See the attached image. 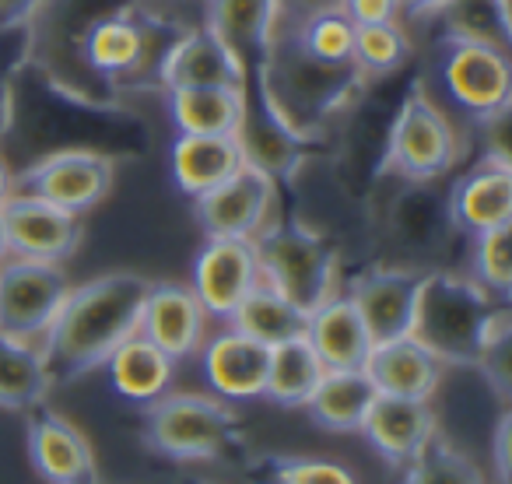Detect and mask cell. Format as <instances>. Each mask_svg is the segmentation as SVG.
Wrapping results in <instances>:
<instances>
[{
  "instance_id": "83f0119b",
  "label": "cell",
  "mask_w": 512,
  "mask_h": 484,
  "mask_svg": "<svg viewBox=\"0 0 512 484\" xmlns=\"http://www.w3.org/2000/svg\"><path fill=\"white\" fill-rule=\"evenodd\" d=\"M309 316L302 309H295L288 299H281L274 288H267L264 281L239 302L232 316H228V327L239 330V334L253 337L256 344L264 348H278L295 337H306Z\"/></svg>"
},
{
  "instance_id": "5b68a950",
  "label": "cell",
  "mask_w": 512,
  "mask_h": 484,
  "mask_svg": "<svg viewBox=\"0 0 512 484\" xmlns=\"http://www.w3.org/2000/svg\"><path fill=\"white\" fill-rule=\"evenodd\" d=\"M260 281L302 313L320 309L337 295V250L302 221H267L253 235Z\"/></svg>"
},
{
  "instance_id": "9c48e42d",
  "label": "cell",
  "mask_w": 512,
  "mask_h": 484,
  "mask_svg": "<svg viewBox=\"0 0 512 484\" xmlns=\"http://www.w3.org/2000/svg\"><path fill=\"white\" fill-rule=\"evenodd\" d=\"M71 281L60 264L8 257L0 264V337L36 344L64 306Z\"/></svg>"
},
{
  "instance_id": "277c9868",
  "label": "cell",
  "mask_w": 512,
  "mask_h": 484,
  "mask_svg": "<svg viewBox=\"0 0 512 484\" xmlns=\"http://www.w3.org/2000/svg\"><path fill=\"white\" fill-rule=\"evenodd\" d=\"M141 439L169 460H225L249 456L246 428L232 404L207 393H165L144 411Z\"/></svg>"
},
{
  "instance_id": "ac0fdd59",
  "label": "cell",
  "mask_w": 512,
  "mask_h": 484,
  "mask_svg": "<svg viewBox=\"0 0 512 484\" xmlns=\"http://www.w3.org/2000/svg\"><path fill=\"white\" fill-rule=\"evenodd\" d=\"M358 432L372 442V449L393 470H404L425 449V442L439 432V421H435V411L428 407V400H404L376 393Z\"/></svg>"
},
{
  "instance_id": "4316f807",
  "label": "cell",
  "mask_w": 512,
  "mask_h": 484,
  "mask_svg": "<svg viewBox=\"0 0 512 484\" xmlns=\"http://www.w3.org/2000/svg\"><path fill=\"white\" fill-rule=\"evenodd\" d=\"M376 400V386L362 369L355 372H323L313 397L306 400L309 418L327 432H358Z\"/></svg>"
},
{
  "instance_id": "5bb4252c",
  "label": "cell",
  "mask_w": 512,
  "mask_h": 484,
  "mask_svg": "<svg viewBox=\"0 0 512 484\" xmlns=\"http://www.w3.org/2000/svg\"><path fill=\"white\" fill-rule=\"evenodd\" d=\"M421 278L425 274L407 271V267H372L351 281L344 295L358 309L372 344H386L411 334Z\"/></svg>"
},
{
  "instance_id": "d590c367",
  "label": "cell",
  "mask_w": 512,
  "mask_h": 484,
  "mask_svg": "<svg viewBox=\"0 0 512 484\" xmlns=\"http://www.w3.org/2000/svg\"><path fill=\"white\" fill-rule=\"evenodd\" d=\"M474 281L495 299H509L512 292V239L509 225L474 235Z\"/></svg>"
},
{
  "instance_id": "8d00e7d4",
  "label": "cell",
  "mask_w": 512,
  "mask_h": 484,
  "mask_svg": "<svg viewBox=\"0 0 512 484\" xmlns=\"http://www.w3.org/2000/svg\"><path fill=\"white\" fill-rule=\"evenodd\" d=\"M295 39L302 43V50L313 53L320 60H330V64H344L351 60V43H355V25L348 22L344 11H327V15H316L309 22L295 25Z\"/></svg>"
},
{
  "instance_id": "4fadbf2b",
  "label": "cell",
  "mask_w": 512,
  "mask_h": 484,
  "mask_svg": "<svg viewBox=\"0 0 512 484\" xmlns=\"http://www.w3.org/2000/svg\"><path fill=\"white\" fill-rule=\"evenodd\" d=\"M29 460L50 484H99V460L78 425L39 404L25 421Z\"/></svg>"
},
{
  "instance_id": "ffe728a7",
  "label": "cell",
  "mask_w": 512,
  "mask_h": 484,
  "mask_svg": "<svg viewBox=\"0 0 512 484\" xmlns=\"http://www.w3.org/2000/svg\"><path fill=\"white\" fill-rule=\"evenodd\" d=\"M200 348H204V355H200V372H204L207 386H211L221 400L264 397L271 348L256 344L253 337L239 334V330H232V327L207 337Z\"/></svg>"
},
{
  "instance_id": "30bf717a",
  "label": "cell",
  "mask_w": 512,
  "mask_h": 484,
  "mask_svg": "<svg viewBox=\"0 0 512 484\" xmlns=\"http://www.w3.org/2000/svg\"><path fill=\"white\" fill-rule=\"evenodd\" d=\"M0 225L8 239V253L22 260L64 264L81 246V218L46 204L29 193H11L0 207Z\"/></svg>"
},
{
  "instance_id": "cb8c5ba5",
  "label": "cell",
  "mask_w": 512,
  "mask_h": 484,
  "mask_svg": "<svg viewBox=\"0 0 512 484\" xmlns=\"http://www.w3.org/2000/svg\"><path fill=\"white\" fill-rule=\"evenodd\" d=\"M278 0H204V29L246 67H256L271 43Z\"/></svg>"
},
{
  "instance_id": "484cf974",
  "label": "cell",
  "mask_w": 512,
  "mask_h": 484,
  "mask_svg": "<svg viewBox=\"0 0 512 484\" xmlns=\"http://www.w3.org/2000/svg\"><path fill=\"white\" fill-rule=\"evenodd\" d=\"M246 102V88H176L169 92V116L179 134L235 137Z\"/></svg>"
},
{
  "instance_id": "6da1fadb",
  "label": "cell",
  "mask_w": 512,
  "mask_h": 484,
  "mask_svg": "<svg viewBox=\"0 0 512 484\" xmlns=\"http://www.w3.org/2000/svg\"><path fill=\"white\" fill-rule=\"evenodd\" d=\"M148 288L151 281L134 271H113L71 288L39 348L53 383H74L102 369V362L137 334Z\"/></svg>"
},
{
  "instance_id": "8992f818",
  "label": "cell",
  "mask_w": 512,
  "mask_h": 484,
  "mask_svg": "<svg viewBox=\"0 0 512 484\" xmlns=\"http://www.w3.org/2000/svg\"><path fill=\"white\" fill-rule=\"evenodd\" d=\"M456 162H460V134L453 120L435 106L421 81H414L386 130L379 176L393 172L407 183H432L453 172Z\"/></svg>"
},
{
  "instance_id": "3957f363",
  "label": "cell",
  "mask_w": 512,
  "mask_h": 484,
  "mask_svg": "<svg viewBox=\"0 0 512 484\" xmlns=\"http://www.w3.org/2000/svg\"><path fill=\"white\" fill-rule=\"evenodd\" d=\"M505 320H512L509 306L484 292L474 278L432 271L421 278L411 337L442 365H477L488 337Z\"/></svg>"
},
{
  "instance_id": "7a4b0ae2",
  "label": "cell",
  "mask_w": 512,
  "mask_h": 484,
  "mask_svg": "<svg viewBox=\"0 0 512 484\" xmlns=\"http://www.w3.org/2000/svg\"><path fill=\"white\" fill-rule=\"evenodd\" d=\"M256 71V99L264 102L295 137L320 144L327 130L355 106L369 85L355 60L330 64L302 50L295 32L274 29Z\"/></svg>"
},
{
  "instance_id": "7c38bea8",
  "label": "cell",
  "mask_w": 512,
  "mask_h": 484,
  "mask_svg": "<svg viewBox=\"0 0 512 484\" xmlns=\"http://www.w3.org/2000/svg\"><path fill=\"white\" fill-rule=\"evenodd\" d=\"M274 197L271 179L242 165L232 179L193 200V218L207 239H253L271 221Z\"/></svg>"
},
{
  "instance_id": "44dd1931",
  "label": "cell",
  "mask_w": 512,
  "mask_h": 484,
  "mask_svg": "<svg viewBox=\"0 0 512 484\" xmlns=\"http://www.w3.org/2000/svg\"><path fill=\"white\" fill-rule=\"evenodd\" d=\"M442 369L446 365L407 334L397 337V341L372 344L362 372L372 379L376 393H383V397L432 400V393L442 383Z\"/></svg>"
},
{
  "instance_id": "4dcf8cb0",
  "label": "cell",
  "mask_w": 512,
  "mask_h": 484,
  "mask_svg": "<svg viewBox=\"0 0 512 484\" xmlns=\"http://www.w3.org/2000/svg\"><path fill=\"white\" fill-rule=\"evenodd\" d=\"M323 372L327 369L316 358V351L309 348L306 337L285 341L278 348H271V358H267L264 397L274 400L278 407H306V400L313 397Z\"/></svg>"
},
{
  "instance_id": "7bdbcfd3",
  "label": "cell",
  "mask_w": 512,
  "mask_h": 484,
  "mask_svg": "<svg viewBox=\"0 0 512 484\" xmlns=\"http://www.w3.org/2000/svg\"><path fill=\"white\" fill-rule=\"evenodd\" d=\"M15 193V172H11L8 158L0 155V207L8 204V197Z\"/></svg>"
},
{
  "instance_id": "d6a6232c",
  "label": "cell",
  "mask_w": 512,
  "mask_h": 484,
  "mask_svg": "<svg viewBox=\"0 0 512 484\" xmlns=\"http://www.w3.org/2000/svg\"><path fill=\"white\" fill-rule=\"evenodd\" d=\"M397 484H484V474L467 453H460L446 435L435 432L425 449L400 470Z\"/></svg>"
},
{
  "instance_id": "e0dca14e",
  "label": "cell",
  "mask_w": 512,
  "mask_h": 484,
  "mask_svg": "<svg viewBox=\"0 0 512 484\" xmlns=\"http://www.w3.org/2000/svg\"><path fill=\"white\" fill-rule=\"evenodd\" d=\"M165 92L176 88H249V67L207 29H193L179 36L165 50L162 64Z\"/></svg>"
},
{
  "instance_id": "836d02e7",
  "label": "cell",
  "mask_w": 512,
  "mask_h": 484,
  "mask_svg": "<svg viewBox=\"0 0 512 484\" xmlns=\"http://www.w3.org/2000/svg\"><path fill=\"white\" fill-rule=\"evenodd\" d=\"M407 57H411V39H407V32L400 22L355 25L351 60H355V67L365 74V81L383 78V74L397 71Z\"/></svg>"
},
{
  "instance_id": "ba28073f",
  "label": "cell",
  "mask_w": 512,
  "mask_h": 484,
  "mask_svg": "<svg viewBox=\"0 0 512 484\" xmlns=\"http://www.w3.org/2000/svg\"><path fill=\"white\" fill-rule=\"evenodd\" d=\"M439 81L449 102L470 120L488 123L509 113L512 71L505 46L474 43V39H442Z\"/></svg>"
},
{
  "instance_id": "74e56055",
  "label": "cell",
  "mask_w": 512,
  "mask_h": 484,
  "mask_svg": "<svg viewBox=\"0 0 512 484\" xmlns=\"http://www.w3.org/2000/svg\"><path fill=\"white\" fill-rule=\"evenodd\" d=\"M344 0H278V18H274V29H295V25L309 22L316 15H327V11H341Z\"/></svg>"
},
{
  "instance_id": "f6af8a7d",
  "label": "cell",
  "mask_w": 512,
  "mask_h": 484,
  "mask_svg": "<svg viewBox=\"0 0 512 484\" xmlns=\"http://www.w3.org/2000/svg\"><path fill=\"white\" fill-rule=\"evenodd\" d=\"M179 484H211V481H200V477H183Z\"/></svg>"
},
{
  "instance_id": "e575fe53",
  "label": "cell",
  "mask_w": 512,
  "mask_h": 484,
  "mask_svg": "<svg viewBox=\"0 0 512 484\" xmlns=\"http://www.w3.org/2000/svg\"><path fill=\"white\" fill-rule=\"evenodd\" d=\"M442 18H446V39L509 46V0H453Z\"/></svg>"
},
{
  "instance_id": "2e32d148",
  "label": "cell",
  "mask_w": 512,
  "mask_h": 484,
  "mask_svg": "<svg viewBox=\"0 0 512 484\" xmlns=\"http://www.w3.org/2000/svg\"><path fill=\"white\" fill-rule=\"evenodd\" d=\"M204 327H207V313L190 288L172 285V281H158V285L151 281L148 299L141 306L137 334L148 337L158 351H165L179 365L183 358L200 351Z\"/></svg>"
},
{
  "instance_id": "b9f144b4",
  "label": "cell",
  "mask_w": 512,
  "mask_h": 484,
  "mask_svg": "<svg viewBox=\"0 0 512 484\" xmlns=\"http://www.w3.org/2000/svg\"><path fill=\"white\" fill-rule=\"evenodd\" d=\"M495 470L498 484H509V414H502L495 432Z\"/></svg>"
},
{
  "instance_id": "ab89813d",
  "label": "cell",
  "mask_w": 512,
  "mask_h": 484,
  "mask_svg": "<svg viewBox=\"0 0 512 484\" xmlns=\"http://www.w3.org/2000/svg\"><path fill=\"white\" fill-rule=\"evenodd\" d=\"M43 0H0V29H15V25L29 22L39 11Z\"/></svg>"
},
{
  "instance_id": "f35d334b",
  "label": "cell",
  "mask_w": 512,
  "mask_h": 484,
  "mask_svg": "<svg viewBox=\"0 0 512 484\" xmlns=\"http://www.w3.org/2000/svg\"><path fill=\"white\" fill-rule=\"evenodd\" d=\"M344 15L351 25H386L400 22L397 0H344Z\"/></svg>"
},
{
  "instance_id": "8fae6325",
  "label": "cell",
  "mask_w": 512,
  "mask_h": 484,
  "mask_svg": "<svg viewBox=\"0 0 512 484\" xmlns=\"http://www.w3.org/2000/svg\"><path fill=\"white\" fill-rule=\"evenodd\" d=\"M260 285L253 239H207L193 260L190 292L204 306L207 316L225 320L239 309L253 288Z\"/></svg>"
},
{
  "instance_id": "f1b7e54d",
  "label": "cell",
  "mask_w": 512,
  "mask_h": 484,
  "mask_svg": "<svg viewBox=\"0 0 512 484\" xmlns=\"http://www.w3.org/2000/svg\"><path fill=\"white\" fill-rule=\"evenodd\" d=\"M81 57L102 78H123L144 60V29L130 15H106L81 36Z\"/></svg>"
},
{
  "instance_id": "f546056e",
  "label": "cell",
  "mask_w": 512,
  "mask_h": 484,
  "mask_svg": "<svg viewBox=\"0 0 512 484\" xmlns=\"http://www.w3.org/2000/svg\"><path fill=\"white\" fill-rule=\"evenodd\" d=\"M53 379L36 344L0 337V407L8 411H32L46 404Z\"/></svg>"
},
{
  "instance_id": "d4e9b609",
  "label": "cell",
  "mask_w": 512,
  "mask_h": 484,
  "mask_svg": "<svg viewBox=\"0 0 512 484\" xmlns=\"http://www.w3.org/2000/svg\"><path fill=\"white\" fill-rule=\"evenodd\" d=\"M242 169V151L235 137H197L179 134L172 144V179L186 197H204L214 186Z\"/></svg>"
},
{
  "instance_id": "60d3db41",
  "label": "cell",
  "mask_w": 512,
  "mask_h": 484,
  "mask_svg": "<svg viewBox=\"0 0 512 484\" xmlns=\"http://www.w3.org/2000/svg\"><path fill=\"white\" fill-rule=\"evenodd\" d=\"M449 4H453V0H397V11L407 22H425V18L442 15Z\"/></svg>"
},
{
  "instance_id": "7402d4cb",
  "label": "cell",
  "mask_w": 512,
  "mask_h": 484,
  "mask_svg": "<svg viewBox=\"0 0 512 484\" xmlns=\"http://www.w3.org/2000/svg\"><path fill=\"white\" fill-rule=\"evenodd\" d=\"M306 341L327 372L365 369V358L372 351L369 330H365L362 316L351 306L348 295H330L320 309L309 313Z\"/></svg>"
},
{
  "instance_id": "1f68e13d",
  "label": "cell",
  "mask_w": 512,
  "mask_h": 484,
  "mask_svg": "<svg viewBox=\"0 0 512 484\" xmlns=\"http://www.w3.org/2000/svg\"><path fill=\"white\" fill-rule=\"evenodd\" d=\"M239 467L246 484H358L355 470L327 456L249 453Z\"/></svg>"
},
{
  "instance_id": "d6986e66",
  "label": "cell",
  "mask_w": 512,
  "mask_h": 484,
  "mask_svg": "<svg viewBox=\"0 0 512 484\" xmlns=\"http://www.w3.org/2000/svg\"><path fill=\"white\" fill-rule=\"evenodd\" d=\"M235 141H239L242 151V165L264 172L274 186L292 183L316 148V144L295 137L260 99L246 102V116L235 130Z\"/></svg>"
},
{
  "instance_id": "ee69618b",
  "label": "cell",
  "mask_w": 512,
  "mask_h": 484,
  "mask_svg": "<svg viewBox=\"0 0 512 484\" xmlns=\"http://www.w3.org/2000/svg\"><path fill=\"white\" fill-rule=\"evenodd\" d=\"M8 257H11V253H8V239H4V225H0V264H4Z\"/></svg>"
},
{
  "instance_id": "52a82bcc",
  "label": "cell",
  "mask_w": 512,
  "mask_h": 484,
  "mask_svg": "<svg viewBox=\"0 0 512 484\" xmlns=\"http://www.w3.org/2000/svg\"><path fill=\"white\" fill-rule=\"evenodd\" d=\"M116 158L99 148H57L15 172V193H29L67 214H85L109 197Z\"/></svg>"
},
{
  "instance_id": "9a60e30c",
  "label": "cell",
  "mask_w": 512,
  "mask_h": 484,
  "mask_svg": "<svg viewBox=\"0 0 512 484\" xmlns=\"http://www.w3.org/2000/svg\"><path fill=\"white\" fill-rule=\"evenodd\" d=\"M446 218L453 228L470 235L505 228L512 221V162L481 155L446 197Z\"/></svg>"
},
{
  "instance_id": "603a6c76",
  "label": "cell",
  "mask_w": 512,
  "mask_h": 484,
  "mask_svg": "<svg viewBox=\"0 0 512 484\" xmlns=\"http://www.w3.org/2000/svg\"><path fill=\"white\" fill-rule=\"evenodd\" d=\"M116 397L130 400V404H155L158 397L172 390L176 379V362L165 351H158L148 337L130 334L113 355L102 362Z\"/></svg>"
}]
</instances>
